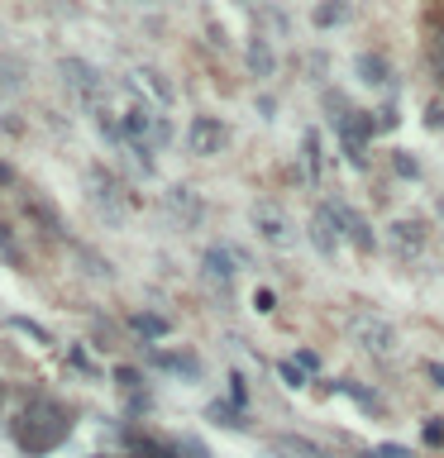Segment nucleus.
Masks as SVG:
<instances>
[{
	"label": "nucleus",
	"instance_id": "obj_1",
	"mask_svg": "<svg viewBox=\"0 0 444 458\" xmlns=\"http://www.w3.org/2000/svg\"><path fill=\"white\" fill-rule=\"evenodd\" d=\"M349 335H354V344L363 353H372V358H392L397 353V325L392 320H382V315H372V310H358L354 320H349Z\"/></svg>",
	"mask_w": 444,
	"mask_h": 458
},
{
	"label": "nucleus",
	"instance_id": "obj_2",
	"mask_svg": "<svg viewBox=\"0 0 444 458\" xmlns=\"http://www.w3.org/2000/svg\"><path fill=\"white\" fill-rule=\"evenodd\" d=\"M186 143H192V153L196 157H215L229 143V129L215 120V114H196L192 129H186Z\"/></svg>",
	"mask_w": 444,
	"mask_h": 458
},
{
	"label": "nucleus",
	"instance_id": "obj_3",
	"mask_svg": "<svg viewBox=\"0 0 444 458\" xmlns=\"http://www.w3.org/2000/svg\"><path fill=\"white\" fill-rule=\"evenodd\" d=\"M325 215H329V220L339 225V234H349V239L358 243V249H372L368 220H363V215H358V210H349V206H339V200H329V206H325Z\"/></svg>",
	"mask_w": 444,
	"mask_h": 458
},
{
	"label": "nucleus",
	"instance_id": "obj_4",
	"mask_svg": "<svg viewBox=\"0 0 444 458\" xmlns=\"http://www.w3.org/2000/svg\"><path fill=\"white\" fill-rule=\"evenodd\" d=\"M339 134H344V153H349V163H363V148H368V134H372V120L368 114H344V124H339Z\"/></svg>",
	"mask_w": 444,
	"mask_h": 458
},
{
	"label": "nucleus",
	"instance_id": "obj_5",
	"mask_svg": "<svg viewBox=\"0 0 444 458\" xmlns=\"http://www.w3.org/2000/svg\"><path fill=\"white\" fill-rule=\"evenodd\" d=\"M63 77H67V86H72V91H77L81 100H96V96H100V81H96V72L86 67L81 57H67V63H63Z\"/></svg>",
	"mask_w": 444,
	"mask_h": 458
},
{
	"label": "nucleus",
	"instance_id": "obj_6",
	"mask_svg": "<svg viewBox=\"0 0 444 458\" xmlns=\"http://www.w3.org/2000/svg\"><path fill=\"white\" fill-rule=\"evenodd\" d=\"M392 249H397V253H406V258H415V253L425 249V225H415V220L392 225Z\"/></svg>",
	"mask_w": 444,
	"mask_h": 458
},
{
	"label": "nucleus",
	"instance_id": "obj_7",
	"mask_svg": "<svg viewBox=\"0 0 444 458\" xmlns=\"http://www.w3.org/2000/svg\"><path fill=\"white\" fill-rule=\"evenodd\" d=\"M258 234H263L268 243H282V249H286V243H292V229H286V220H282V215L278 210H258Z\"/></svg>",
	"mask_w": 444,
	"mask_h": 458
},
{
	"label": "nucleus",
	"instance_id": "obj_8",
	"mask_svg": "<svg viewBox=\"0 0 444 458\" xmlns=\"http://www.w3.org/2000/svg\"><path fill=\"white\" fill-rule=\"evenodd\" d=\"M311 239H315V249H320L325 258L335 253V220L325 215V206L315 210V220H311Z\"/></svg>",
	"mask_w": 444,
	"mask_h": 458
},
{
	"label": "nucleus",
	"instance_id": "obj_9",
	"mask_svg": "<svg viewBox=\"0 0 444 458\" xmlns=\"http://www.w3.org/2000/svg\"><path fill=\"white\" fill-rule=\"evenodd\" d=\"M249 67L258 72V77H272V67H278V63H272L268 38H253V43H249Z\"/></svg>",
	"mask_w": 444,
	"mask_h": 458
},
{
	"label": "nucleus",
	"instance_id": "obj_10",
	"mask_svg": "<svg viewBox=\"0 0 444 458\" xmlns=\"http://www.w3.org/2000/svg\"><path fill=\"white\" fill-rule=\"evenodd\" d=\"M344 20H349V0H329V5L315 10V24H320V29H329V24H344Z\"/></svg>",
	"mask_w": 444,
	"mask_h": 458
},
{
	"label": "nucleus",
	"instance_id": "obj_11",
	"mask_svg": "<svg viewBox=\"0 0 444 458\" xmlns=\"http://www.w3.org/2000/svg\"><path fill=\"white\" fill-rule=\"evenodd\" d=\"M430 72H435V81L444 86V24L430 34Z\"/></svg>",
	"mask_w": 444,
	"mask_h": 458
},
{
	"label": "nucleus",
	"instance_id": "obj_12",
	"mask_svg": "<svg viewBox=\"0 0 444 458\" xmlns=\"http://www.w3.org/2000/svg\"><path fill=\"white\" fill-rule=\"evenodd\" d=\"M206 272H210V282L225 286V282H229V258H225L220 249H210V253H206Z\"/></svg>",
	"mask_w": 444,
	"mask_h": 458
},
{
	"label": "nucleus",
	"instance_id": "obj_13",
	"mask_svg": "<svg viewBox=\"0 0 444 458\" xmlns=\"http://www.w3.org/2000/svg\"><path fill=\"white\" fill-rule=\"evenodd\" d=\"M134 329H139V335H149V339H158V335H167V320H163V315H134Z\"/></svg>",
	"mask_w": 444,
	"mask_h": 458
},
{
	"label": "nucleus",
	"instance_id": "obj_14",
	"mask_svg": "<svg viewBox=\"0 0 444 458\" xmlns=\"http://www.w3.org/2000/svg\"><path fill=\"white\" fill-rule=\"evenodd\" d=\"M139 81L149 86V91H153L158 100H163V106H167V100H172V86H167L163 77H158V72H139Z\"/></svg>",
	"mask_w": 444,
	"mask_h": 458
},
{
	"label": "nucleus",
	"instance_id": "obj_15",
	"mask_svg": "<svg viewBox=\"0 0 444 458\" xmlns=\"http://www.w3.org/2000/svg\"><path fill=\"white\" fill-rule=\"evenodd\" d=\"M358 67H363V81H372V86H382V81H387L382 57H358Z\"/></svg>",
	"mask_w": 444,
	"mask_h": 458
},
{
	"label": "nucleus",
	"instance_id": "obj_16",
	"mask_svg": "<svg viewBox=\"0 0 444 458\" xmlns=\"http://www.w3.org/2000/svg\"><path fill=\"white\" fill-rule=\"evenodd\" d=\"M306 163H311L315 177H320V139H315V134H306Z\"/></svg>",
	"mask_w": 444,
	"mask_h": 458
},
{
	"label": "nucleus",
	"instance_id": "obj_17",
	"mask_svg": "<svg viewBox=\"0 0 444 458\" xmlns=\"http://www.w3.org/2000/svg\"><path fill=\"white\" fill-rule=\"evenodd\" d=\"M282 377H286V386H306V382H301V368H296V363H282Z\"/></svg>",
	"mask_w": 444,
	"mask_h": 458
},
{
	"label": "nucleus",
	"instance_id": "obj_18",
	"mask_svg": "<svg viewBox=\"0 0 444 458\" xmlns=\"http://www.w3.org/2000/svg\"><path fill=\"white\" fill-rule=\"evenodd\" d=\"M378 458H411V449H401V444H382Z\"/></svg>",
	"mask_w": 444,
	"mask_h": 458
},
{
	"label": "nucleus",
	"instance_id": "obj_19",
	"mask_svg": "<svg viewBox=\"0 0 444 458\" xmlns=\"http://www.w3.org/2000/svg\"><path fill=\"white\" fill-rule=\"evenodd\" d=\"M425 439L440 444V439H444V425H440V420H425Z\"/></svg>",
	"mask_w": 444,
	"mask_h": 458
},
{
	"label": "nucleus",
	"instance_id": "obj_20",
	"mask_svg": "<svg viewBox=\"0 0 444 458\" xmlns=\"http://www.w3.org/2000/svg\"><path fill=\"white\" fill-rule=\"evenodd\" d=\"M425 372H430V382H435V386H444V368H440V363H430Z\"/></svg>",
	"mask_w": 444,
	"mask_h": 458
}]
</instances>
